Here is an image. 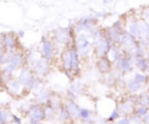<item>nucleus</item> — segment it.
<instances>
[{"label":"nucleus","instance_id":"nucleus-1","mask_svg":"<svg viewBox=\"0 0 149 124\" xmlns=\"http://www.w3.org/2000/svg\"><path fill=\"white\" fill-rule=\"evenodd\" d=\"M35 74L33 73V71L30 70V67L27 65L24 67H22L19 71V75L17 79L22 86V93H21V97L27 96L30 92H33V83L35 80Z\"/></svg>","mask_w":149,"mask_h":124},{"label":"nucleus","instance_id":"nucleus-2","mask_svg":"<svg viewBox=\"0 0 149 124\" xmlns=\"http://www.w3.org/2000/svg\"><path fill=\"white\" fill-rule=\"evenodd\" d=\"M27 57H26V53L23 52V50H19V51H15L12 53L10 56V60L9 63L3 66L2 68L10 73V74H14L16 71H20L22 67L27 66Z\"/></svg>","mask_w":149,"mask_h":124},{"label":"nucleus","instance_id":"nucleus-3","mask_svg":"<svg viewBox=\"0 0 149 124\" xmlns=\"http://www.w3.org/2000/svg\"><path fill=\"white\" fill-rule=\"evenodd\" d=\"M76 49L81 59H86L91 51H93V44L88 41L87 32H80L76 35Z\"/></svg>","mask_w":149,"mask_h":124},{"label":"nucleus","instance_id":"nucleus-4","mask_svg":"<svg viewBox=\"0 0 149 124\" xmlns=\"http://www.w3.org/2000/svg\"><path fill=\"white\" fill-rule=\"evenodd\" d=\"M98 21H99V19L95 17L94 15H92V16H84V17L77 20L73 23V29H74L76 35H78L80 32H90L93 28L97 27Z\"/></svg>","mask_w":149,"mask_h":124},{"label":"nucleus","instance_id":"nucleus-5","mask_svg":"<svg viewBox=\"0 0 149 124\" xmlns=\"http://www.w3.org/2000/svg\"><path fill=\"white\" fill-rule=\"evenodd\" d=\"M30 70L33 71V73L36 75V76H41V78H44L47 76L50 71H51V63L48 61L47 59L40 57V58H36V59H33L30 61V65H29Z\"/></svg>","mask_w":149,"mask_h":124},{"label":"nucleus","instance_id":"nucleus-6","mask_svg":"<svg viewBox=\"0 0 149 124\" xmlns=\"http://www.w3.org/2000/svg\"><path fill=\"white\" fill-rule=\"evenodd\" d=\"M56 50H57V44L52 41V38H48L45 36H43L42 41H41V45H40L41 57L51 63L52 59L55 58Z\"/></svg>","mask_w":149,"mask_h":124},{"label":"nucleus","instance_id":"nucleus-7","mask_svg":"<svg viewBox=\"0 0 149 124\" xmlns=\"http://www.w3.org/2000/svg\"><path fill=\"white\" fill-rule=\"evenodd\" d=\"M134 58L132 56V53L126 52L123 57H121L119 60H116L115 63H113L114 68L122 75H126L128 73H130L134 70Z\"/></svg>","mask_w":149,"mask_h":124},{"label":"nucleus","instance_id":"nucleus-8","mask_svg":"<svg viewBox=\"0 0 149 124\" xmlns=\"http://www.w3.org/2000/svg\"><path fill=\"white\" fill-rule=\"evenodd\" d=\"M1 37V41H2V44L5 46V50L13 53L15 51H19V50H22L20 46V42H19V36L14 32V31H8V32H2L0 35Z\"/></svg>","mask_w":149,"mask_h":124},{"label":"nucleus","instance_id":"nucleus-9","mask_svg":"<svg viewBox=\"0 0 149 124\" xmlns=\"http://www.w3.org/2000/svg\"><path fill=\"white\" fill-rule=\"evenodd\" d=\"M112 46H113L112 41L105 35L104 38L94 42V44H93V53L95 54L97 58L108 57V54H109V52L112 50Z\"/></svg>","mask_w":149,"mask_h":124},{"label":"nucleus","instance_id":"nucleus-10","mask_svg":"<svg viewBox=\"0 0 149 124\" xmlns=\"http://www.w3.org/2000/svg\"><path fill=\"white\" fill-rule=\"evenodd\" d=\"M51 38H52V41H54L57 45H63V46L65 48V46L70 43V41H71L72 38H76V37H72V36L69 34V31L66 30V28L59 27V28H56V29L52 30V32H51Z\"/></svg>","mask_w":149,"mask_h":124},{"label":"nucleus","instance_id":"nucleus-11","mask_svg":"<svg viewBox=\"0 0 149 124\" xmlns=\"http://www.w3.org/2000/svg\"><path fill=\"white\" fill-rule=\"evenodd\" d=\"M59 61H61L59 66H61L62 72L70 80H72L73 75H72V72H71V54H70V50L68 48H63V50L59 54Z\"/></svg>","mask_w":149,"mask_h":124},{"label":"nucleus","instance_id":"nucleus-12","mask_svg":"<svg viewBox=\"0 0 149 124\" xmlns=\"http://www.w3.org/2000/svg\"><path fill=\"white\" fill-rule=\"evenodd\" d=\"M120 45H121V48H122L126 52L132 53V52L135 50V48L139 45V41H137L135 37H133L127 30H125V31L122 32V35H121Z\"/></svg>","mask_w":149,"mask_h":124},{"label":"nucleus","instance_id":"nucleus-13","mask_svg":"<svg viewBox=\"0 0 149 124\" xmlns=\"http://www.w3.org/2000/svg\"><path fill=\"white\" fill-rule=\"evenodd\" d=\"M68 49L70 50V54H71V72H72L73 78H76L80 73V59L81 58H80L76 46H71Z\"/></svg>","mask_w":149,"mask_h":124},{"label":"nucleus","instance_id":"nucleus-14","mask_svg":"<svg viewBox=\"0 0 149 124\" xmlns=\"http://www.w3.org/2000/svg\"><path fill=\"white\" fill-rule=\"evenodd\" d=\"M5 90L7 92L8 95L13 96V97H21V93H22V86L19 81L17 78H12L8 83L5 86Z\"/></svg>","mask_w":149,"mask_h":124},{"label":"nucleus","instance_id":"nucleus-15","mask_svg":"<svg viewBox=\"0 0 149 124\" xmlns=\"http://www.w3.org/2000/svg\"><path fill=\"white\" fill-rule=\"evenodd\" d=\"M95 67L101 74H108L112 72L114 65L113 61L109 59V57H100L95 60Z\"/></svg>","mask_w":149,"mask_h":124},{"label":"nucleus","instance_id":"nucleus-16","mask_svg":"<svg viewBox=\"0 0 149 124\" xmlns=\"http://www.w3.org/2000/svg\"><path fill=\"white\" fill-rule=\"evenodd\" d=\"M126 27H127V31L133 36L135 37L137 41L140 39V35H141V21L139 19H129V20H126Z\"/></svg>","mask_w":149,"mask_h":124},{"label":"nucleus","instance_id":"nucleus-17","mask_svg":"<svg viewBox=\"0 0 149 124\" xmlns=\"http://www.w3.org/2000/svg\"><path fill=\"white\" fill-rule=\"evenodd\" d=\"M28 117L44 122L45 121V109L44 105L38 104V103H31L29 112H28Z\"/></svg>","mask_w":149,"mask_h":124},{"label":"nucleus","instance_id":"nucleus-18","mask_svg":"<svg viewBox=\"0 0 149 124\" xmlns=\"http://www.w3.org/2000/svg\"><path fill=\"white\" fill-rule=\"evenodd\" d=\"M135 107H136V105H135L134 103L129 102L127 99H125L123 102H120V103L116 105V108L119 109V111H120V114L122 115V117H130V116L134 114Z\"/></svg>","mask_w":149,"mask_h":124},{"label":"nucleus","instance_id":"nucleus-19","mask_svg":"<svg viewBox=\"0 0 149 124\" xmlns=\"http://www.w3.org/2000/svg\"><path fill=\"white\" fill-rule=\"evenodd\" d=\"M64 105L66 107V109H68V111L70 114L71 121H78L79 119V110H80L79 104L76 101H71V100L66 99L64 101Z\"/></svg>","mask_w":149,"mask_h":124},{"label":"nucleus","instance_id":"nucleus-20","mask_svg":"<svg viewBox=\"0 0 149 124\" xmlns=\"http://www.w3.org/2000/svg\"><path fill=\"white\" fill-rule=\"evenodd\" d=\"M52 96V93L50 89L48 88H42L41 90H38L37 93H35V103H38V104H42V105H45L50 97Z\"/></svg>","mask_w":149,"mask_h":124},{"label":"nucleus","instance_id":"nucleus-21","mask_svg":"<svg viewBox=\"0 0 149 124\" xmlns=\"http://www.w3.org/2000/svg\"><path fill=\"white\" fill-rule=\"evenodd\" d=\"M125 53H126V51L121 48V45L113 44L112 50H111V52H109L108 57H109V59H111L113 63H115V61H116V60H119L121 57H123V56H125Z\"/></svg>","mask_w":149,"mask_h":124},{"label":"nucleus","instance_id":"nucleus-22","mask_svg":"<svg viewBox=\"0 0 149 124\" xmlns=\"http://www.w3.org/2000/svg\"><path fill=\"white\" fill-rule=\"evenodd\" d=\"M126 87H127V89H128V92H129L130 94H136V93H139V92L143 90L146 86L141 85V83H140V82H137L134 78H132V79H129V80L127 81Z\"/></svg>","mask_w":149,"mask_h":124},{"label":"nucleus","instance_id":"nucleus-23","mask_svg":"<svg viewBox=\"0 0 149 124\" xmlns=\"http://www.w3.org/2000/svg\"><path fill=\"white\" fill-rule=\"evenodd\" d=\"M93 111L87 109V108H81L80 107V110H79V119L83 122V123H90L92 122V117H93Z\"/></svg>","mask_w":149,"mask_h":124},{"label":"nucleus","instance_id":"nucleus-24","mask_svg":"<svg viewBox=\"0 0 149 124\" xmlns=\"http://www.w3.org/2000/svg\"><path fill=\"white\" fill-rule=\"evenodd\" d=\"M88 34H90L91 38H93V41L95 42V41H99V39H101V38L105 37V35H106V29H102V28H100V27H95V28H93Z\"/></svg>","mask_w":149,"mask_h":124},{"label":"nucleus","instance_id":"nucleus-25","mask_svg":"<svg viewBox=\"0 0 149 124\" xmlns=\"http://www.w3.org/2000/svg\"><path fill=\"white\" fill-rule=\"evenodd\" d=\"M137 104L149 108V88L144 89L140 94H137Z\"/></svg>","mask_w":149,"mask_h":124},{"label":"nucleus","instance_id":"nucleus-26","mask_svg":"<svg viewBox=\"0 0 149 124\" xmlns=\"http://www.w3.org/2000/svg\"><path fill=\"white\" fill-rule=\"evenodd\" d=\"M12 116L13 114L8 109L0 107V124H9L12 122Z\"/></svg>","mask_w":149,"mask_h":124},{"label":"nucleus","instance_id":"nucleus-27","mask_svg":"<svg viewBox=\"0 0 149 124\" xmlns=\"http://www.w3.org/2000/svg\"><path fill=\"white\" fill-rule=\"evenodd\" d=\"M134 65H135V67H136L141 73H147V72L149 71V65H148V61H147L146 57H144V58H139V59H136V60L134 61Z\"/></svg>","mask_w":149,"mask_h":124},{"label":"nucleus","instance_id":"nucleus-28","mask_svg":"<svg viewBox=\"0 0 149 124\" xmlns=\"http://www.w3.org/2000/svg\"><path fill=\"white\" fill-rule=\"evenodd\" d=\"M57 116L59 118L61 122H68V121H71V117H70V114L66 109V107L64 105V103L62 104V107L57 110Z\"/></svg>","mask_w":149,"mask_h":124},{"label":"nucleus","instance_id":"nucleus-29","mask_svg":"<svg viewBox=\"0 0 149 124\" xmlns=\"http://www.w3.org/2000/svg\"><path fill=\"white\" fill-rule=\"evenodd\" d=\"M147 50L144 49V48H142L140 44L135 48V50L132 52V56H133V58H134V60H136V59H139V58H144V57H147Z\"/></svg>","mask_w":149,"mask_h":124},{"label":"nucleus","instance_id":"nucleus-30","mask_svg":"<svg viewBox=\"0 0 149 124\" xmlns=\"http://www.w3.org/2000/svg\"><path fill=\"white\" fill-rule=\"evenodd\" d=\"M137 82H140L141 85H143V86H147L148 83H149V75L147 74V73H141V72H137V73H135L134 74V76H133Z\"/></svg>","mask_w":149,"mask_h":124},{"label":"nucleus","instance_id":"nucleus-31","mask_svg":"<svg viewBox=\"0 0 149 124\" xmlns=\"http://www.w3.org/2000/svg\"><path fill=\"white\" fill-rule=\"evenodd\" d=\"M12 78H13V74L6 72L3 68L0 70V86H2V87L5 88V86L8 83V81H9Z\"/></svg>","mask_w":149,"mask_h":124},{"label":"nucleus","instance_id":"nucleus-32","mask_svg":"<svg viewBox=\"0 0 149 124\" xmlns=\"http://www.w3.org/2000/svg\"><path fill=\"white\" fill-rule=\"evenodd\" d=\"M148 112H149V108H148V107H144V105H140V104H137V105L135 107V109H134V114H133V115H135L136 117L143 118Z\"/></svg>","mask_w":149,"mask_h":124},{"label":"nucleus","instance_id":"nucleus-33","mask_svg":"<svg viewBox=\"0 0 149 124\" xmlns=\"http://www.w3.org/2000/svg\"><path fill=\"white\" fill-rule=\"evenodd\" d=\"M120 116H121V114H120L119 109L115 107V108L111 111V114L108 115V117L106 118V122H107V123H116V121L121 118Z\"/></svg>","mask_w":149,"mask_h":124},{"label":"nucleus","instance_id":"nucleus-34","mask_svg":"<svg viewBox=\"0 0 149 124\" xmlns=\"http://www.w3.org/2000/svg\"><path fill=\"white\" fill-rule=\"evenodd\" d=\"M44 109H45V121H50V119L56 117V115H57V110L56 109H54L52 107H50L48 104L44 105Z\"/></svg>","mask_w":149,"mask_h":124},{"label":"nucleus","instance_id":"nucleus-35","mask_svg":"<svg viewBox=\"0 0 149 124\" xmlns=\"http://www.w3.org/2000/svg\"><path fill=\"white\" fill-rule=\"evenodd\" d=\"M70 89H71L72 92H74V93L79 96V95L83 94V92L85 90V86H84V83H81V82H77V83L71 85V86H70Z\"/></svg>","mask_w":149,"mask_h":124},{"label":"nucleus","instance_id":"nucleus-36","mask_svg":"<svg viewBox=\"0 0 149 124\" xmlns=\"http://www.w3.org/2000/svg\"><path fill=\"white\" fill-rule=\"evenodd\" d=\"M10 56H12L10 52L5 51V52L0 56V65H1V66H6V65L9 63V60H10Z\"/></svg>","mask_w":149,"mask_h":124},{"label":"nucleus","instance_id":"nucleus-37","mask_svg":"<svg viewBox=\"0 0 149 124\" xmlns=\"http://www.w3.org/2000/svg\"><path fill=\"white\" fill-rule=\"evenodd\" d=\"M42 86H43V80L41 76H35V80H34V83H33V90H41L42 89Z\"/></svg>","mask_w":149,"mask_h":124},{"label":"nucleus","instance_id":"nucleus-38","mask_svg":"<svg viewBox=\"0 0 149 124\" xmlns=\"http://www.w3.org/2000/svg\"><path fill=\"white\" fill-rule=\"evenodd\" d=\"M65 96H66V99H68V100H71V101H76V100L78 99V95H77L74 92H72L70 88L66 90V94H65Z\"/></svg>","mask_w":149,"mask_h":124},{"label":"nucleus","instance_id":"nucleus-39","mask_svg":"<svg viewBox=\"0 0 149 124\" xmlns=\"http://www.w3.org/2000/svg\"><path fill=\"white\" fill-rule=\"evenodd\" d=\"M115 124H133V123H132L130 117H121L120 119L116 121Z\"/></svg>","mask_w":149,"mask_h":124},{"label":"nucleus","instance_id":"nucleus-40","mask_svg":"<svg viewBox=\"0 0 149 124\" xmlns=\"http://www.w3.org/2000/svg\"><path fill=\"white\" fill-rule=\"evenodd\" d=\"M12 123H14V124H22V118L20 116H17V115L13 114V116H12Z\"/></svg>","mask_w":149,"mask_h":124},{"label":"nucleus","instance_id":"nucleus-41","mask_svg":"<svg viewBox=\"0 0 149 124\" xmlns=\"http://www.w3.org/2000/svg\"><path fill=\"white\" fill-rule=\"evenodd\" d=\"M143 17H144L146 21L149 22V5L143 8Z\"/></svg>","mask_w":149,"mask_h":124},{"label":"nucleus","instance_id":"nucleus-42","mask_svg":"<svg viewBox=\"0 0 149 124\" xmlns=\"http://www.w3.org/2000/svg\"><path fill=\"white\" fill-rule=\"evenodd\" d=\"M43 122L41 121H37V119H34V118H30L28 117V124H42Z\"/></svg>","mask_w":149,"mask_h":124},{"label":"nucleus","instance_id":"nucleus-43","mask_svg":"<svg viewBox=\"0 0 149 124\" xmlns=\"http://www.w3.org/2000/svg\"><path fill=\"white\" fill-rule=\"evenodd\" d=\"M142 121H143V124H149V112L142 118Z\"/></svg>","mask_w":149,"mask_h":124},{"label":"nucleus","instance_id":"nucleus-44","mask_svg":"<svg viewBox=\"0 0 149 124\" xmlns=\"http://www.w3.org/2000/svg\"><path fill=\"white\" fill-rule=\"evenodd\" d=\"M6 50H5V46H3V44H2V41H1V37H0V56L5 52Z\"/></svg>","mask_w":149,"mask_h":124},{"label":"nucleus","instance_id":"nucleus-45","mask_svg":"<svg viewBox=\"0 0 149 124\" xmlns=\"http://www.w3.org/2000/svg\"><path fill=\"white\" fill-rule=\"evenodd\" d=\"M105 15H106V14H105L104 12H99V13H95V14H94V16L98 17V19H99V17H102V16H105Z\"/></svg>","mask_w":149,"mask_h":124},{"label":"nucleus","instance_id":"nucleus-46","mask_svg":"<svg viewBox=\"0 0 149 124\" xmlns=\"http://www.w3.org/2000/svg\"><path fill=\"white\" fill-rule=\"evenodd\" d=\"M17 35H19V38H22V37L24 36V31H23V30H20V31L17 32Z\"/></svg>","mask_w":149,"mask_h":124},{"label":"nucleus","instance_id":"nucleus-47","mask_svg":"<svg viewBox=\"0 0 149 124\" xmlns=\"http://www.w3.org/2000/svg\"><path fill=\"white\" fill-rule=\"evenodd\" d=\"M113 0H102V2H104V5H106V3H109V2H112Z\"/></svg>","mask_w":149,"mask_h":124},{"label":"nucleus","instance_id":"nucleus-48","mask_svg":"<svg viewBox=\"0 0 149 124\" xmlns=\"http://www.w3.org/2000/svg\"><path fill=\"white\" fill-rule=\"evenodd\" d=\"M146 59H147V61H148V65H149V53L147 54V57H146Z\"/></svg>","mask_w":149,"mask_h":124},{"label":"nucleus","instance_id":"nucleus-49","mask_svg":"<svg viewBox=\"0 0 149 124\" xmlns=\"http://www.w3.org/2000/svg\"><path fill=\"white\" fill-rule=\"evenodd\" d=\"M83 124H93V121H92V122H90V123H83Z\"/></svg>","mask_w":149,"mask_h":124},{"label":"nucleus","instance_id":"nucleus-50","mask_svg":"<svg viewBox=\"0 0 149 124\" xmlns=\"http://www.w3.org/2000/svg\"><path fill=\"white\" fill-rule=\"evenodd\" d=\"M107 124H115V123H107Z\"/></svg>","mask_w":149,"mask_h":124}]
</instances>
